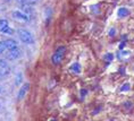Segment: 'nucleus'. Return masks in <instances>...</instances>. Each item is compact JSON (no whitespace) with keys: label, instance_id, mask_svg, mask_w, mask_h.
Returning <instances> with one entry per match:
<instances>
[{"label":"nucleus","instance_id":"aec40b11","mask_svg":"<svg viewBox=\"0 0 134 121\" xmlns=\"http://www.w3.org/2000/svg\"><path fill=\"white\" fill-rule=\"evenodd\" d=\"M124 106H125V109L130 110L131 107L133 106V104H132V102H130V101H127V102H125V103H124Z\"/></svg>","mask_w":134,"mask_h":121},{"label":"nucleus","instance_id":"cd10ccee","mask_svg":"<svg viewBox=\"0 0 134 121\" xmlns=\"http://www.w3.org/2000/svg\"><path fill=\"white\" fill-rule=\"evenodd\" d=\"M5 1H6V2H9V1H10V0H5Z\"/></svg>","mask_w":134,"mask_h":121},{"label":"nucleus","instance_id":"6e6552de","mask_svg":"<svg viewBox=\"0 0 134 121\" xmlns=\"http://www.w3.org/2000/svg\"><path fill=\"white\" fill-rule=\"evenodd\" d=\"M5 42H6V46H7V50H12V49L17 48V41H15V40L8 39V40H6Z\"/></svg>","mask_w":134,"mask_h":121},{"label":"nucleus","instance_id":"2eb2a0df","mask_svg":"<svg viewBox=\"0 0 134 121\" xmlns=\"http://www.w3.org/2000/svg\"><path fill=\"white\" fill-rule=\"evenodd\" d=\"M131 89V84L130 83H125L123 84L122 86H120V92H129V90Z\"/></svg>","mask_w":134,"mask_h":121},{"label":"nucleus","instance_id":"4468645a","mask_svg":"<svg viewBox=\"0 0 134 121\" xmlns=\"http://www.w3.org/2000/svg\"><path fill=\"white\" fill-rule=\"evenodd\" d=\"M131 56V51H129V50H122V51L120 52H118V55H117V57H118V58H120V57H122V58H127V57H130Z\"/></svg>","mask_w":134,"mask_h":121},{"label":"nucleus","instance_id":"ddd939ff","mask_svg":"<svg viewBox=\"0 0 134 121\" xmlns=\"http://www.w3.org/2000/svg\"><path fill=\"white\" fill-rule=\"evenodd\" d=\"M9 26V23L6 18H1L0 19V32L2 31V29H5L6 27H8Z\"/></svg>","mask_w":134,"mask_h":121},{"label":"nucleus","instance_id":"39448f33","mask_svg":"<svg viewBox=\"0 0 134 121\" xmlns=\"http://www.w3.org/2000/svg\"><path fill=\"white\" fill-rule=\"evenodd\" d=\"M29 89H30V84H29V83H25L24 85H23L21 88H19V90H18L17 100H18V101H21V100L24 99L25 95H26V93L29 92Z\"/></svg>","mask_w":134,"mask_h":121},{"label":"nucleus","instance_id":"393cba45","mask_svg":"<svg viewBox=\"0 0 134 121\" xmlns=\"http://www.w3.org/2000/svg\"><path fill=\"white\" fill-rule=\"evenodd\" d=\"M100 110H101V107H99V109H96L94 111L92 112V114H96V113H98V112H100Z\"/></svg>","mask_w":134,"mask_h":121},{"label":"nucleus","instance_id":"a211bd4d","mask_svg":"<svg viewBox=\"0 0 134 121\" xmlns=\"http://www.w3.org/2000/svg\"><path fill=\"white\" fill-rule=\"evenodd\" d=\"M80 94H81V99L83 100L86 95H88V89H85V88H81V89H80Z\"/></svg>","mask_w":134,"mask_h":121},{"label":"nucleus","instance_id":"c85d7f7f","mask_svg":"<svg viewBox=\"0 0 134 121\" xmlns=\"http://www.w3.org/2000/svg\"><path fill=\"white\" fill-rule=\"evenodd\" d=\"M0 92H1V88H0Z\"/></svg>","mask_w":134,"mask_h":121},{"label":"nucleus","instance_id":"7ed1b4c3","mask_svg":"<svg viewBox=\"0 0 134 121\" xmlns=\"http://www.w3.org/2000/svg\"><path fill=\"white\" fill-rule=\"evenodd\" d=\"M12 15L16 21H19L22 23H27L30 21V16L27 14H25V13H23L22 10H15L12 13Z\"/></svg>","mask_w":134,"mask_h":121},{"label":"nucleus","instance_id":"20e7f679","mask_svg":"<svg viewBox=\"0 0 134 121\" xmlns=\"http://www.w3.org/2000/svg\"><path fill=\"white\" fill-rule=\"evenodd\" d=\"M21 55H22V52H21V49L18 48H15V49H12V50H9V52L7 53V59H9V60H15V59H17V58H19L21 57Z\"/></svg>","mask_w":134,"mask_h":121},{"label":"nucleus","instance_id":"423d86ee","mask_svg":"<svg viewBox=\"0 0 134 121\" xmlns=\"http://www.w3.org/2000/svg\"><path fill=\"white\" fill-rule=\"evenodd\" d=\"M68 70L71 72H73V74H76V75H79V74L81 72V70H82V66L80 65L79 62H73L72 65L68 67Z\"/></svg>","mask_w":134,"mask_h":121},{"label":"nucleus","instance_id":"f257e3e1","mask_svg":"<svg viewBox=\"0 0 134 121\" xmlns=\"http://www.w3.org/2000/svg\"><path fill=\"white\" fill-rule=\"evenodd\" d=\"M66 53V46L65 45H59L58 48L55 50L53 55L51 56V62L53 66H58L62 63V61L64 60V57H65Z\"/></svg>","mask_w":134,"mask_h":121},{"label":"nucleus","instance_id":"1a4fd4ad","mask_svg":"<svg viewBox=\"0 0 134 121\" xmlns=\"http://www.w3.org/2000/svg\"><path fill=\"white\" fill-rule=\"evenodd\" d=\"M9 72H10V68H9V66L0 68V78H4V77L8 76Z\"/></svg>","mask_w":134,"mask_h":121},{"label":"nucleus","instance_id":"9b49d317","mask_svg":"<svg viewBox=\"0 0 134 121\" xmlns=\"http://www.w3.org/2000/svg\"><path fill=\"white\" fill-rule=\"evenodd\" d=\"M22 83H23V74L22 72H18L17 75L15 76V85L18 86V85H21Z\"/></svg>","mask_w":134,"mask_h":121},{"label":"nucleus","instance_id":"dca6fc26","mask_svg":"<svg viewBox=\"0 0 134 121\" xmlns=\"http://www.w3.org/2000/svg\"><path fill=\"white\" fill-rule=\"evenodd\" d=\"M2 34H7V35H12V34H14V29H13L10 26H8V27H6L5 29H2L1 31Z\"/></svg>","mask_w":134,"mask_h":121},{"label":"nucleus","instance_id":"9d476101","mask_svg":"<svg viewBox=\"0 0 134 121\" xmlns=\"http://www.w3.org/2000/svg\"><path fill=\"white\" fill-rule=\"evenodd\" d=\"M51 15H52V9L50 7L46 8V22H47V24H49L50 19H51Z\"/></svg>","mask_w":134,"mask_h":121},{"label":"nucleus","instance_id":"b1692460","mask_svg":"<svg viewBox=\"0 0 134 121\" xmlns=\"http://www.w3.org/2000/svg\"><path fill=\"white\" fill-rule=\"evenodd\" d=\"M17 2H19L21 5H24V4H27V0H16Z\"/></svg>","mask_w":134,"mask_h":121},{"label":"nucleus","instance_id":"a878e982","mask_svg":"<svg viewBox=\"0 0 134 121\" xmlns=\"http://www.w3.org/2000/svg\"><path fill=\"white\" fill-rule=\"evenodd\" d=\"M119 72L120 74H125V68H120L119 69Z\"/></svg>","mask_w":134,"mask_h":121},{"label":"nucleus","instance_id":"f8f14e48","mask_svg":"<svg viewBox=\"0 0 134 121\" xmlns=\"http://www.w3.org/2000/svg\"><path fill=\"white\" fill-rule=\"evenodd\" d=\"M114 58H115V56H114V53H111V52H107L106 55L103 56V60L107 62H111Z\"/></svg>","mask_w":134,"mask_h":121},{"label":"nucleus","instance_id":"0eeeda50","mask_svg":"<svg viewBox=\"0 0 134 121\" xmlns=\"http://www.w3.org/2000/svg\"><path fill=\"white\" fill-rule=\"evenodd\" d=\"M130 15V10L127 9L126 7H120L118 10H117V16L119 18H124V17H127Z\"/></svg>","mask_w":134,"mask_h":121},{"label":"nucleus","instance_id":"f3484780","mask_svg":"<svg viewBox=\"0 0 134 121\" xmlns=\"http://www.w3.org/2000/svg\"><path fill=\"white\" fill-rule=\"evenodd\" d=\"M6 49H7V46H6V42L5 41H0V55H1Z\"/></svg>","mask_w":134,"mask_h":121},{"label":"nucleus","instance_id":"4be33fe9","mask_svg":"<svg viewBox=\"0 0 134 121\" xmlns=\"http://www.w3.org/2000/svg\"><path fill=\"white\" fill-rule=\"evenodd\" d=\"M8 63L6 62V60L4 59H0V68H2V67H7Z\"/></svg>","mask_w":134,"mask_h":121},{"label":"nucleus","instance_id":"f03ea898","mask_svg":"<svg viewBox=\"0 0 134 121\" xmlns=\"http://www.w3.org/2000/svg\"><path fill=\"white\" fill-rule=\"evenodd\" d=\"M17 34H18L19 40H21L23 43H25V44H33V43H34V38H33V35L27 29L19 28L17 31Z\"/></svg>","mask_w":134,"mask_h":121},{"label":"nucleus","instance_id":"bb28decb","mask_svg":"<svg viewBox=\"0 0 134 121\" xmlns=\"http://www.w3.org/2000/svg\"><path fill=\"white\" fill-rule=\"evenodd\" d=\"M49 121H57V120H56V119H50Z\"/></svg>","mask_w":134,"mask_h":121},{"label":"nucleus","instance_id":"5701e85b","mask_svg":"<svg viewBox=\"0 0 134 121\" xmlns=\"http://www.w3.org/2000/svg\"><path fill=\"white\" fill-rule=\"evenodd\" d=\"M38 2V0H27V5H35Z\"/></svg>","mask_w":134,"mask_h":121},{"label":"nucleus","instance_id":"412c9836","mask_svg":"<svg viewBox=\"0 0 134 121\" xmlns=\"http://www.w3.org/2000/svg\"><path fill=\"white\" fill-rule=\"evenodd\" d=\"M125 45H126V41H122L119 43V45H118V49L122 51V50H124V48H125Z\"/></svg>","mask_w":134,"mask_h":121},{"label":"nucleus","instance_id":"6ab92c4d","mask_svg":"<svg viewBox=\"0 0 134 121\" xmlns=\"http://www.w3.org/2000/svg\"><path fill=\"white\" fill-rule=\"evenodd\" d=\"M116 33H117L116 28H115V27H111V28L109 29L108 34H109V36H110V38H114V36H116Z\"/></svg>","mask_w":134,"mask_h":121}]
</instances>
